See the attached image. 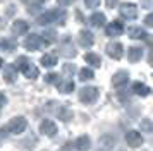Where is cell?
Wrapping results in <instances>:
<instances>
[{
  "label": "cell",
  "mask_w": 153,
  "mask_h": 151,
  "mask_svg": "<svg viewBox=\"0 0 153 151\" xmlns=\"http://www.w3.org/2000/svg\"><path fill=\"white\" fill-rule=\"evenodd\" d=\"M64 17H65L64 10H60V12H59V9H52V10H47L45 14H42V16H40L36 21H38V24L45 26V24H50V22L59 21V19H60V22H64Z\"/></svg>",
  "instance_id": "cell-1"
},
{
  "label": "cell",
  "mask_w": 153,
  "mask_h": 151,
  "mask_svg": "<svg viewBox=\"0 0 153 151\" xmlns=\"http://www.w3.org/2000/svg\"><path fill=\"white\" fill-rule=\"evenodd\" d=\"M98 96H100V89L95 86H86L79 91V100H81V103H86V105L95 103L98 100Z\"/></svg>",
  "instance_id": "cell-2"
},
{
  "label": "cell",
  "mask_w": 153,
  "mask_h": 151,
  "mask_svg": "<svg viewBox=\"0 0 153 151\" xmlns=\"http://www.w3.org/2000/svg\"><path fill=\"white\" fill-rule=\"evenodd\" d=\"M26 127H28V120H26L24 117H14V118L7 124V130L12 132V134H21V132L26 130Z\"/></svg>",
  "instance_id": "cell-3"
},
{
  "label": "cell",
  "mask_w": 153,
  "mask_h": 151,
  "mask_svg": "<svg viewBox=\"0 0 153 151\" xmlns=\"http://www.w3.org/2000/svg\"><path fill=\"white\" fill-rule=\"evenodd\" d=\"M43 45H45V41H43L38 34H29L28 38L24 40V48L29 50V52H35L38 48H42ZM45 47H47V45H45Z\"/></svg>",
  "instance_id": "cell-4"
},
{
  "label": "cell",
  "mask_w": 153,
  "mask_h": 151,
  "mask_svg": "<svg viewBox=\"0 0 153 151\" xmlns=\"http://www.w3.org/2000/svg\"><path fill=\"white\" fill-rule=\"evenodd\" d=\"M114 146H115V137L110 136V134H103V136L98 139L97 151H112Z\"/></svg>",
  "instance_id": "cell-5"
},
{
  "label": "cell",
  "mask_w": 153,
  "mask_h": 151,
  "mask_svg": "<svg viewBox=\"0 0 153 151\" xmlns=\"http://www.w3.org/2000/svg\"><path fill=\"white\" fill-rule=\"evenodd\" d=\"M120 16L124 17V19H129V21H132V19H136L138 17V7L134 5V4H122L120 5Z\"/></svg>",
  "instance_id": "cell-6"
},
{
  "label": "cell",
  "mask_w": 153,
  "mask_h": 151,
  "mask_svg": "<svg viewBox=\"0 0 153 151\" xmlns=\"http://www.w3.org/2000/svg\"><path fill=\"white\" fill-rule=\"evenodd\" d=\"M126 143H127V146H131V148H139L143 144L141 132H138V130H129L126 134Z\"/></svg>",
  "instance_id": "cell-7"
},
{
  "label": "cell",
  "mask_w": 153,
  "mask_h": 151,
  "mask_svg": "<svg viewBox=\"0 0 153 151\" xmlns=\"http://www.w3.org/2000/svg\"><path fill=\"white\" fill-rule=\"evenodd\" d=\"M107 53H108V57L119 60V58H122V55H124V47H122L120 43H117V41L108 43V45H107Z\"/></svg>",
  "instance_id": "cell-8"
},
{
  "label": "cell",
  "mask_w": 153,
  "mask_h": 151,
  "mask_svg": "<svg viewBox=\"0 0 153 151\" xmlns=\"http://www.w3.org/2000/svg\"><path fill=\"white\" fill-rule=\"evenodd\" d=\"M127 81H129V72H127V70H119V72H115L114 77H112V84H114L115 88H120V86L127 84Z\"/></svg>",
  "instance_id": "cell-9"
},
{
  "label": "cell",
  "mask_w": 153,
  "mask_h": 151,
  "mask_svg": "<svg viewBox=\"0 0 153 151\" xmlns=\"http://www.w3.org/2000/svg\"><path fill=\"white\" fill-rule=\"evenodd\" d=\"M60 53H62L64 57H74V55H76V48H74L72 41H71L67 36H65L64 41L60 43Z\"/></svg>",
  "instance_id": "cell-10"
},
{
  "label": "cell",
  "mask_w": 153,
  "mask_h": 151,
  "mask_svg": "<svg viewBox=\"0 0 153 151\" xmlns=\"http://www.w3.org/2000/svg\"><path fill=\"white\" fill-rule=\"evenodd\" d=\"M40 132L42 134H45V136H55L57 134V125L55 122H52V120H43L42 124H40Z\"/></svg>",
  "instance_id": "cell-11"
},
{
  "label": "cell",
  "mask_w": 153,
  "mask_h": 151,
  "mask_svg": "<svg viewBox=\"0 0 153 151\" xmlns=\"http://www.w3.org/2000/svg\"><path fill=\"white\" fill-rule=\"evenodd\" d=\"M93 43H95V36H93V33H91V31L83 29V31L79 33V45H81V47H84V48H90Z\"/></svg>",
  "instance_id": "cell-12"
},
{
  "label": "cell",
  "mask_w": 153,
  "mask_h": 151,
  "mask_svg": "<svg viewBox=\"0 0 153 151\" xmlns=\"http://www.w3.org/2000/svg\"><path fill=\"white\" fill-rule=\"evenodd\" d=\"M122 33H124V26H122L120 21H114L107 26V34L108 36H120Z\"/></svg>",
  "instance_id": "cell-13"
},
{
  "label": "cell",
  "mask_w": 153,
  "mask_h": 151,
  "mask_svg": "<svg viewBox=\"0 0 153 151\" xmlns=\"http://www.w3.org/2000/svg\"><path fill=\"white\" fill-rule=\"evenodd\" d=\"M74 148H76L77 151H90L91 148V141L88 136H81L76 139V143H74Z\"/></svg>",
  "instance_id": "cell-14"
},
{
  "label": "cell",
  "mask_w": 153,
  "mask_h": 151,
  "mask_svg": "<svg viewBox=\"0 0 153 151\" xmlns=\"http://www.w3.org/2000/svg\"><path fill=\"white\" fill-rule=\"evenodd\" d=\"M4 79L7 82H14L17 79V69L14 65H4Z\"/></svg>",
  "instance_id": "cell-15"
},
{
  "label": "cell",
  "mask_w": 153,
  "mask_h": 151,
  "mask_svg": "<svg viewBox=\"0 0 153 151\" xmlns=\"http://www.w3.org/2000/svg\"><path fill=\"white\" fill-rule=\"evenodd\" d=\"M141 57H143V50L139 47H131L127 50V58H129V62H138V60H141Z\"/></svg>",
  "instance_id": "cell-16"
},
{
  "label": "cell",
  "mask_w": 153,
  "mask_h": 151,
  "mask_svg": "<svg viewBox=\"0 0 153 151\" xmlns=\"http://www.w3.org/2000/svg\"><path fill=\"white\" fill-rule=\"evenodd\" d=\"M84 60H86V64H90L91 67H100V65H102V58H100V55L93 53V52H88V53L84 55Z\"/></svg>",
  "instance_id": "cell-17"
},
{
  "label": "cell",
  "mask_w": 153,
  "mask_h": 151,
  "mask_svg": "<svg viewBox=\"0 0 153 151\" xmlns=\"http://www.w3.org/2000/svg\"><path fill=\"white\" fill-rule=\"evenodd\" d=\"M28 22L26 21H16L14 24H12V33L17 34V36H21V34H24L26 31H28Z\"/></svg>",
  "instance_id": "cell-18"
},
{
  "label": "cell",
  "mask_w": 153,
  "mask_h": 151,
  "mask_svg": "<svg viewBox=\"0 0 153 151\" xmlns=\"http://www.w3.org/2000/svg\"><path fill=\"white\" fill-rule=\"evenodd\" d=\"M105 21H107L105 14H102V12H95V14H93V16L90 17V24H93V26L100 27V26H105Z\"/></svg>",
  "instance_id": "cell-19"
},
{
  "label": "cell",
  "mask_w": 153,
  "mask_h": 151,
  "mask_svg": "<svg viewBox=\"0 0 153 151\" xmlns=\"http://www.w3.org/2000/svg\"><path fill=\"white\" fill-rule=\"evenodd\" d=\"M132 91H134L136 95H139V96H148L150 95V88H148L146 84H143V82H134V84H132Z\"/></svg>",
  "instance_id": "cell-20"
},
{
  "label": "cell",
  "mask_w": 153,
  "mask_h": 151,
  "mask_svg": "<svg viewBox=\"0 0 153 151\" xmlns=\"http://www.w3.org/2000/svg\"><path fill=\"white\" fill-rule=\"evenodd\" d=\"M22 72H24V76H26L28 79H36V77H38V74H40V72H38V67H36V65H33V64H28L26 67L22 69Z\"/></svg>",
  "instance_id": "cell-21"
},
{
  "label": "cell",
  "mask_w": 153,
  "mask_h": 151,
  "mask_svg": "<svg viewBox=\"0 0 153 151\" xmlns=\"http://www.w3.org/2000/svg\"><path fill=\"white\" fill-rule=\"evenodd\" d=\"M57 117H59L60 120H64V122H69L71 118H72V112H71L67 107H59V110H57Z\"/></svg>",
  "instance_id": "cell-22"
},
{
  "label": "cell",
  "mask_w": 153,
  "mask_h": 151,
  "mask_svg": "<svg viewBox=\"0 0 153 151\" xmlns=\"http://www.w3.org/2000/svg\"><path fill=\"white\" fill-rule=\"evenodd\" d=\"M129 36L132 40H143V38H148V34L145 33V29L141 27H129Z\"/></svg>",
  "instance_id": "cell-23"
},
{
  "label": "cell",
  "mask_w": 153,
  "mask_h": 151,
  "mask_svg": "<svg viewBox=\"0 0 153 151\" xmlns=\"http://www.w3.org/2000/svg\"><path fill=\"white\" fill-rule=\"evenodd\" d=\"M40 62H42V65H45V67H53V65H57V57L52 53H45Z\"/></svg>",
  "instance_id": "cell-24"
},
{
  "label": "cell",
  "mask_w": 153,
  "mask_h": 151,
  "mask_svg": "<svg viewBox=\"0 0 153 151\" xmlns=\"http://www.w3.org/2000/svg\"><path fill=\"white\" fill-rule=\"evenodd\" d=\"M14 48H16L14 40H9V38H2V40H0V50H4V52H12Z\"/></svg>",
  "instance_id": "cell-25"
},
{
  "label": "cell",
  "mask_w": 153,
  "mask_h": 151,
  "mask_svg": "<svg viewBox=\"0 0 153 151\" xmlns=\"http://www.w3.org/2000/svg\"><path fill=\"white\" fill-rule=\"evenodd\" d=\"M57 88L60 89L62 93H72L74 91V82L72 81H64V82L57 81Z\"/></svg>",
  "instance_id": "cell-26"
},
{
  "label": "cell",
  "mask_w": 153,
  "mask_h": 151,
  "mask_svg": "<svg viewBox=\"0 0 153 151\" xmlns=\"http://www.w3.org/2000/svg\"><path fill=\"white\" fill-rule=\"evenodd\" d=\"M93 77H95V74H93V70H91V69H81V70H79V79H81V81H90V79H93Z\"/></svg>",
  "instance_id": "cell-27"
},
{
  "label": "cell",
  "mask_w": 153,
  "mask_h": 151,
  "mask_svg": "<svg viewBox=\"0 0 153 151\" xmlns=\"http://www.w3.org/2000/svg\"><path fill=\"white\" fill-rule=\"evenodd\" d=\"M28 64H29V60L26 58V57H19V58H17V62H16L14 67H16V69H19V70H22V69L26 67Z\"/></svg>",
  "instance_id": "cell-28"
},
{
  "label": "cell",
  "mask_w": 153,
  "mask_h": 151,
  "mask_svg": "<svg viewBox=\"0 0 153 151\" xmlns=\"http://www.w3.org/2000/svg\"><path fill=\"white\" fill-rule=\"evenodd\" d=\"M141 129L145 132H152V120L150 118H143L141 120Z\"/></svg>",
  "instance_id": "cell-29"
},
{
  "label": "cell",
  "mask_w": 153,
  "mask_h": 151,
  "mask_svg": "<svg viewBox=\"0 0 153 151\" xmlns=\"http://www.w3.org/2000/svg\"><path fill=\"white\" fill-rule=\"evenodd\" d=\"M62 69H64V74H65V76H72V74H74V70H76V67H74L72 64H65Z\"/></svg>",
  "instance_id": "cell-30"
},
{
  "label": "cell",
  "mask_w": 153,
  "mask_h": 151,
  "mask_svg": "<svg viewBox=\"0 0 153 151\" xmlns=\"http://www.w3.org/2000/svg\"><path fill=\"white\" fill-rule=\"evenodd\" d=\"M98 4H100V0H84V5L88 9H97Z\"/></svg>",
  "instance_id": "cell-31"
},
{
  "label": "cell",
  "mask_w": 153,
  "mask_h": 151,
  "mask_svg": "<svg viewBox=\"0 0 153 151\" xmlns=\"http://www.w3.org/2000/svg\"><path fill=\"white\" fill-rule=\"evenodd\" d=\"M45 81H47V82H57V81H59V76H57V74H48L47 77H45Z\"/></svg>",
  "instance_id": "cell-32"
},
{
  "label": "cell",
  "mask_w": 153,
  "mask_h": 151,
  "mask_svg": "<svg viewBox=\"0 0 153 151\" xmlns=\"http://www.w3.org/2000/svg\"><path fill=\"white\" fill-rule=\"evenodd\" d=\"M105 4H107V7H108V9H114V7L119 5V0H107Z\"/></svg>",
  "instance_id": "cell-33"
},
{
  "label": "cell",
  "mask_w": 153,
  "mask_h": 151,
  "mask_svg": "<svg viewBox=\"0 0 153 151\" xmlns=\"http://www.w3.org/2000/svg\"><path fill=\"white\" fill-rule=\"evenodd\" d=\"M152 22H153V16H152V14H148V16L145 17V24H146L148 27H152V26H153Z\"/></svg>",
  "instance_id": "cell-34"
},
{
  "label": "cell",
  "mask_w": 153,
  "mask_h": 151,
  "mask_svg": "<svg viewBox=\"0 0 153 151\" xmlns=\"http://www.w3.org/2000/svg\"><path fill=\"white\" fill-rule=\"evenodd\" d=\"M5 103H7V98L4 96V93H0V108H2V107H4Z\"/></svg>",
  "instance_id": "cell-35"
},
{
  "label": "cell",
  "mask_w": 153,
  "mask_h": 151,
  "mask_svg": "<svg viewBox=\"0 0 153 151\" xmlns=\"http://www.w3.org/2000/svg\"><path fill=\"white\" fill-rule=\"evenodd\" d=\"M72 2H74V0H59V4H60V5H71Z\"/></svg>",
  "instance_id": "cell-36"
},
{
  "label": "cell",
  "mask_w": 153,
  "mask_h": 151,
  "mask_svg": "<svg viewBox=\"0 0 153 151\" xmlns=\"http://www.w3.org/2000/svg\"><path fill=\"white\" fill-rule=\"evenodd\" d=\"M141 4H143V5H145V7H150V0H143Z\"/></svg>",
  "instance_id": "cell-37"
},
{
  "label": "cell",
  "mask_w": 153,
  "mask_h": 151,
  "mask_svg": "<svg viewBox=\"0 0 153 151\" xmlns=\"http://www.w3.org/2000/svg\"><path fill=\"white\" fill-rule=\"evenodd\" d=\"M60 151H72V150H71L69 146H65V148H62V150H60Z\"/></svg>",
  "instance_id": "cell-38"
},
{
  "label": "cell",
  "mask_w": 153,
  "mask_h": 151,
  "mask_svg": "<svg viewBox=\"0 0 153 151\" xmlns=\"http://www.w3.org/2000/svg\"><path fill=\"white\" fill-rule=\"evenodd\" d=\"M2 65H4V62H2V58H0V67H2Z\"/></svg>",
  "instance_id": "cell-39"
}]
</instances>
